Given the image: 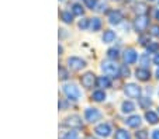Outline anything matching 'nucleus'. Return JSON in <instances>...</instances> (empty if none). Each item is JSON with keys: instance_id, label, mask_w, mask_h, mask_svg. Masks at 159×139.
<instances>
[{"instance_id": "1", "label": "nucleus", "mask_w": 159, "mask_h": 139, "mask_svg": "<svg viewBox=\"0 0 159 139\" xmlns=\"http://www.w3.org/2000/svg\"><path fill=\"white\" fill-rule=\"evenodd\" d=\"M63 93H65V96L72 101L79 100L82 96L80 90H79V87L76 85H65L63 86Z\"/></svg>"}, {"instance_id": "2", "label": "nucleus", "mask_w": 159, "mask_h": 139, "mask_svg": "<svg viewBox=\"0 0 159 139\" xmlns=\"http://www.w3.org/2000/svg\"><path fill=\"white\" fill-rule=\"evenodd\" d=\"M102 70L108 76H118L120 75V67L116 62H111V61H107V62H103L102 63Z\"/></svg>"}, {"instance_id": "3", "label": "nucleus", "mask_w": 159, "mask_h": 139, "mask_svg": "<svg viewBox=\"0 0 159 139\" xmlns=\"http://www.w3.org/2000/svg\"><path fill=\"white\" fill-rule=\"evenodd\" d=\"M124 91H125V94L129 98H139V96H141V87L134 85V83L124 86Z\"/></svg>"}, {"instance_id": "4", "label": "nucleus", "mask_w": 159, "mask_h": 139, "mask_svg": "<svg viewBox=\"0 0 159 139\" xmlns=\"http://www.w3.org/2000/svg\"><path fill=\"white\" fill-rule=\"evenodd\" d=\"M94 133L100 138H107V136L111 135V127L107 122H103V124H99L96 128H94Z\"/></svg>"}, {"instance_id": "5", "label": "nucleus", "mask_w": 159, "mask_h": 139, "mask_svg": "<svg viewBox=\"0 0 159 139\" xmlns=\"http://www.w3.org/2000/svg\"><path fill=\"white\" fill-rule=\"evenodd\" d=\"M84 118H86L87 122H96L99 121L100 118H102V112L99 111L97 108H86V111H84Z\"/></svg>"}, {"instance_id": "6", "label": "nucleus", "mask_w": 159, "mask_h": 139, "mask_svg": "<svg viewBox=\"0 0 159 139\" xmlns=\"http://www.w3.org/2000/svg\"><path fill=\"white\" fill-rule=\"evenodd\" d=\"M68 66L70 67L72 70H80L86 66V62L82 59V58H78V56H72L68 59Z\"/></svg>"}, {"instance_id": "7", "label": "nucleus", "mask_w": 159, "mask_h": 139, "mask_svg": "<svg viewBox=\"0 0 159 139\" xmlns=\"http://www.w3.org/2000/svg\"><path fill=\"white\" fill-rule=\"evenodd\" d=\"M63 125L69 128H82L83 124H82V118L79 115H70V117H68L65 119Z\"/></svg>"}, {"instance_id": "8", "label": "nucleus", "mask_w": 159, "mask_h": 139, "mask_svg": "<svg viewBox=\"0 0 159 139\" xmlns=\"http://www.w3.org/2000/svg\"><path fill=\"white\" fill-rule=\"evenodd\" d=\"M148 24H149V18H148L147 15H138V18H137L134 23L135 30L139 31V33L145 31V28L148 27Z\"/></svg>"}, {"instance_id": "9", "label": "nucleus", "mask_w": 159, "mask_h": 139, "mask_svg": "<svg viewBox=\"0 0 159 139\" xmlns=\"http://www.w3.org/2000/svg\"><path fill=\"white\" fill-rule=\"evenodd\" d=\"M80 82H82V86H83V87L90 89V87H93L94 82H96V77H94V75L92 72H86L83 76H82Z\"/></svg>"}, {"instance_id": "10", "label": "nucleus", "mask_w": 159, "mask_h": 139, "mask_svg": "<svg viewBox=\"0 0 159 139\" xmlns=\"http://www.w3.org/2000/svg\"><path fill=\"white\" fill-rule=\"evenodd\" d=\"M124 62L128 65H132L137 62V59H138V54L135 52V49H127L125 52H124Z\"/></svg>"}, {"instance_id": "11", "label": "nucleus", "mask_w": 159, "mask_h": 139, "mask_svg": "<svg viewBox=\"0 0 159 139\" xmlns=\"http://www.w3.org/2000/svg\"><path fill=\"white\" fill-rule=\"evenodd\" d=\"M121 20H123V14H121V11H118V10H113V11H110V14H108V23L113 25H117L121 23Z\"/></svg>"}, {"instance_id": "12", "label": "nucleus", "mask_w": 159, "mask_h": 139, "mask_svg": "<svg viewBox=\"0 0 159 139\" xmlns=\"http://www.w3.org/2000/svg\"><path fill=\"white\" fill-rule=\"evenodd\" d=\"M135 76H137L138 80L147 82V80H149V77H151V72L148 69H145V67H138V69L135 70Z\"/></svg>"}, {"instance_id": "13", "label": "nucleus", "mask_w": 159, "mask_h": 139, "mask_svg": "<svg viewBox=\"0 0 159 139\" xmlns=\"http://www.w3.org/2000/svg\"><path fill=\"white\" fill-rule=\"evenodd\" d=\"M125 125L129 128H137L141 125V117L139 115H131L125 119Z\"/></svg>"}, {"instance_id": "14", "label": "nucleus", "mask_w": 159, "mask_h": 139, "mask_svg": "<svg viewBox=\"0 0 159 139\" xmlns=\"http://www.w3.org/2000/svg\"><path fill=\"white\" fill-rule=\"evenodd\" d=\"M145 118H147V121L149 122V124H152V125H155V124H158V122H159L158 114H156V112H153V111H147V112H145Z\"/></svg>"}, {"instance_id": "15", "label": "nucleus", "mask_w": 159, "mask_h": 139, "mask_svg": "<svg viewBox=\"0 0 159 139\" xmlns=\"http://www.w3.org/2000/svg\"><path fill=\"white\" fill-rule=\"evenodd\" d=\"M114 39H116V33L114 31H111V30L104 31V34H103V42L110 44V42H113Z\"/></svg>"}, {"instance_id": "16", "label": "nucleus", "mask_w": 159, "mask_h": 139, "mask_svg": "<svg viewBox=\"0 0 159 139\" xmlns=\"http://www.w3.org/2000/svg\"><path fill=\"white\" fill-rule=\"evenodd\" d=\"M134 110H135V106L131 101H124L123 106H121V111H123L124 114H131Z\"/></svg>"}, {"instance_id": "17", "label": "nucleus", "mask_w": 159, "mask_h": 139, "mask_svg": "<svg viewBox=\"0 0 159 139\" xmlns=\"http://www.w3.org/2000/svg\"><path fill=\"white\" fill-rule=\"evenodd\" d=\"M111 82H110V79L107 77V76H100L99 79H97V86L99 87H110Z\"/></svg>"}, {"instance_id": "18", "label": "nucleus", "mask_w": 159, "mask_h": 139, "mask_svg": "<svg viewBox=\"0 0 159 139\" xmlns=\"http://www.w3.org/2000/svg\"><path fill=\"white\" fill-rule=\"evenodd\" d=\"M89 27L92 28L93 31L100 30V27H102V20H100V18H97V17L90 18V25H89Z\"/></svg>"}, {"instance_id": "19", "label": "nucleus", "mask_w": 159, "mask_h": 139, "mask_svg": "<svg viewBox=\"0 0 159 139\" xmlns=\"http://www.w3.org/2000/svg\"><path fill=\"white\" fill-rule=\"evenodd\" d=\"M92 98H93L94 101H103L106 98V93L103 90H96L92 94Z\"/></svg>"}, {"instance_id": "20", "label": "nucleus", "mask_w": 159, "mask_h": 139, "mask_svg": "<svg viewBox=\"0 0 159 139\" xmlns=\"http://www.w3.org/2000/svg\"><path fill=\"white\" fill-rule=\"evenodd\" d=\"M61 18H62L63 23H66V24H70L73 21V15L70 14V11H62L61 13Z\"/></svg>"}, {"instance_id": "21", "label": "nucleus", "mask_w": 159, "mask_h": 139, "mask_svg": "<svg viewBox=\"0 0 159 139\" xmlns=\"http://www.w3.org/2000/svg\"><path fill=\"white\" fill-rule=\"evenodd\" d=\"M147 4L145 3H138L137 6H135V11L138 13L139 15H147Z\"/></svg>"}, {"instance_id": "22", "label": "nucleus", "mask_w": 159, "mask_h": 139, "mask_svg": "<svg viewBox=\"0 0 159 139\" xmlns=\"http://www.w3.org/2000/svg\"><path fill=\"white\" fill-rule=\"evenodd\" d=\"M116 139H131V136H129V133L127 132V131L118 129L117 132H116Z\"/></svg>"}, {"instance_id": "23", "label": "nucleus", "mask_w": 159, "mask_h": 139, "mask_svg": "<svg viewBox=\"0 0 159 139\" xmlns=\"http://www.w3.org/2000/svg\"><path fill=\"white\" fill-rule=\"evenodd\" d=\"M72 13L75 15H82L84 13V10H83V7H82V4H79V3H75L72 6Z\"/></svg>"}, {"instance_id": "24", "label": "nucleus", "mask_w": 159, "mask_h": 139, "mask_svg": "<svg viewBox=\"0 0 159 139\" xmlns=\"http://www.w3.org/2000/svg\"><path fill=\"white\" fill-rule=\"evenodd\" d=\"M107 56L110 58V59H117L118 58V49L117 48H111L107 51Z\"/></svg>"}, {"instance_id": "25", "label": "nucleus", "mask_w": 159, "mask_h": 139, "mask_svg": "<svg viewBox=\"0 0 159 139\" xmlns=\"http://www.w3.org/2000/svg\"><path fill=\"white\" fill-rule=\"evenodd\" d=\"M158 51H159V44L158 42H152V44L148 45V52H149V54H155V52H158Z\"/></svg>"}, {"instance_id": "26", "label": "nucleus", "mask_w": 159, "mask_h": 139, "mask_svg": "<svg viewBox=\"0 0 159 139\" xmlns=\"http://www.w3.org/2000/svg\"><path fill=\"white\" fill-rule=\"evenodd\" d=\"M63 139H79V135H78V132H75V131H70V132L65 133Z\"/></svg>"}, {"instance_id": "27", "label": "nucleus", "mask_w": 159, "mask_h": 139, "mask_svg": "<svg viewBox=\"0 0 159 139\" xmlns=\"http://www.w3.org/2000/svg\"><path fill=\"white\" fill-rule=\"evenodd\" d=\"M84 4H86L89 9H96V4H97V0H84Z\"/></svg>"}, {"instance_id": "28", "label": "nucleus", "mask_w": 159, "mask_h": 139, "mask_svg": "<svg viewBox=\"0 0 159 139\" xmlns=\"http://www.w3.org/2000/svg\"><path fill=\"white\" fill-rule=\"evenodd\" d=\"M59 77H61V80H66V79L69 77V75H68V72H66L63 67H61L59 69Z\"/></svg>"}, {"instance_id": "29", "label": "nucleus", "mask_w": 159, "mask_h": 139, "mask_svg": "<svg viewBox=\"0 0 159 139\" xmlns=\"http://www.w3.org/2000/svg\"><path fill=\"white\" fill-rule=\"evenodd\" d=\"M120 76H123V77H128L129 76V69L127 66H123L120 69Z\"/></svg>"}, {"instance_id": "30", "label": "nucleus", "mask_w": 159, "mask_h": 139, "mask_svg": "<svg viewBox=\"0 0 159 139\" xmlns=\"http://www.w3.org/2000/svg\"><path fill=\"white\" fill-rule=\"evenodd\" d=\"M90 25V20H87V18H83V20H80V23H79V27L80 28H87Z\"/></svg>"}, {"instance_id": "31", "label": "nucleus", "mask_w": 159, "mask_h": 139, "mask_svg": "<svg viewBox=\"0 0 159 139\" xmlns=\"http://www.w3.org/2000/svg\"><path fill=\"white\" fill-rule=\"evenodd\" d=\"M137 139H147L148 138V133L147 131H139V132H137Z\"/></svg>"}, {"instance_id": "32", "label": "nucleus", "mask_w": 159, "mask_h": 139, "mask_svg": "<svg viewBox=\"0 0 159 139\" xmlns=\"http://www.w3.org/2000/svg\"><path fill=\"white\" fill-rule=\"evenodd\" d=\"M151 100L149 98H141V107H144V108H147V107H149L151 106Z\"/></svg>"}, {"instance_id": "33", "label": "nucleus", "mask_w": 159, "mask_h": 139, "mask_svg": "<svg viewBox=\"0 0 159 139\" xmlns=\"http://www.w3.org/2000/svg\"><path fill=\"white\" fill-rule=\"evenodd\" d=\"M151 34L155 37H159V25H152L151 27Z\"/></svg>"}, {"instance_id": "34", "label": "nucleus", "mask_w": 159, "mask_h": 139, "mask_svg": "<svg viewBox=\"0 0 159 139\" xmlns=\"http://www.w3.org/2000/svg\"><path fill=\"white\" fill-rule=\"evenodd\" d=\"M152 139H159V129H155L152 132Z\"/></svg>"}, {"instance_id": "35", "label": "nucleus", "mask_w": 159, "mask_h": 139, "mask_svg": "<svg viewBox=\"0 0 159 139\" xmlns=\"http://www.w3.org/2000/svg\"><path fill=\"white\" fill-rule=\"evenodd\" d=\"M139 41H141V45H145V44H147V41H149V38H147V37H141V39H139Z\"/></svg>"}, {"instance_id": "36", "label": "nucleus", "mask_w": 159, "mask_h": 139, "mask_svg": "<svg viewBox=\"0 0 159 139\" xmlns=\"http://www.w3.org/2000/svg\"><path fill=\"white\" fill-rule=\"evenodd\" d=\"M153 63L158 65V67H159V54L155 55V58H153Z\"/></svg>"}, {"instance_id": "37", "label": "nucleus", "mask_w": 159, "mask_h": 139, "mask_svg": "<svg viewBox=\"0 0 159 139\" xmlns=\"http://www.w3.org/2000/svg\"><path fill=\"white\" fill-rule=\"evenodd\" d=\"M155 17H156V20H159V10L155 11Z\"/></svg>"}, {"instance_id": "38", "label": "nucleus", "mask_w": 159, "mask_h": 139, "mask_svg": "<svg viewBox=\"0 0 159 139\" xmlns=\"http://www.w3.org/2000/svg\"><path fill=\"white\" fill-rule=\"evenodd\" d=\"M155 75H156V77L159 79V67H158V69H156V73H155Z\"/></svg>"}, {"instance_id": "39", "label": "nucleus", "mask_w": 159, "mask_h": 139, "mask_svg": "<svg viewBox=\"0 0 159 139\" xmlns=\"http://www.w3.org/2000/svg\"><path fill=\"white\" fill-rule=\"evenodd\" d=\"M151 2H152V0H151Z\"/></svg>"}]
</instances>
